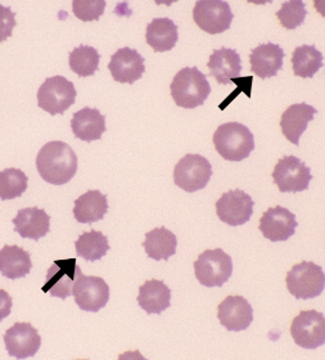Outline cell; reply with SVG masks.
Wrapping results in <instances>:
<instances>
[{"instance_id":"cell-1","label":"cell","mask_w":325,"mask_h":360,"mask_svg":"<svg viewBox=\"0 0 325 360\" xmlns=\"http://www.w3.org/2000/svg\"><path fill=\"white\" fill-rule=\"evenodd\" d=\"M37 169L46 183L63 186L72 179L77 172V156L67 143L53 141L39 150Z\"/></svg>"},{"instance_id":"cell-2","label":"cell","mask_w":325,"mask_h":360,"mask_svg":"<svg viewBox=\"0 0 325 360\" xmlns=\"http://www.w3.org/2000/svg\"><path fill=\"white\" fill-rule=\"evenodd\" d=\"M170 91L176 105L193 110L206 102L211 93V85L198 68H185L174 76Z\"/></svg>"},{"instance_id":"cell-3","label":"cell","mask_w":325,"mask_h":360,"mask_svg":"<svg viewBox=\"0 0 325 360\" xmlns=\"http://www.w3.org/2000/svg\"><path fill=\"white\" fill-rule=\"evenodd\" d=\"M213 144L221 158L227 161H243L255 150V136L239 122L220 125L213 134Z\"/></svg>"},{"instance_id":"cell-4","label":"cell","mask_w":325,"mask_h":360,"mask_svg":"<svg viewBox=\"0 0 325 360\" xmlns=\"http://www.w3.org/2000/svg\"><path fill=\"white\" fill-rule=\"evenodd\" d=\"M286 283L288 291L297 300H310L324 292V271L311 262L296 264L288 271Z\"/></svg>"},{"instance_id":"cell-5","label":"cell","mask_w":325,"mask_h":360,"mask_svg":"<svg viewBox=\"0 0 325 360\" xmlns=\"http://www.w3.org/2000/svg\"><path fill=\"white\" fill-rule=\"evenodd\" d=\"M194 274L204 287H221L233 274V260L221 248L206 250L194 262Z\"/></svg>"},{"instance_id":"cell-6","label":"cell","mask_w":325,"mask_h":360,"mask_svg":"<svg viewBox=\"0 0 325 360\" xmlns=\"http://www.w3.org/2000/svg\"><path fill=\"white\" fill-rule=\"evenodd\" d=\"M76 96L75 85L66 77H48L39 88L38 105L52 116L62 115L75 103Z\"/></svg>"},{"instance_id":"cell-7","label":"cell","mask_w":325,"mask_h":360,"mask_svg":"<svg viewBox=\"0 0 325 360\" xmlns=\"http://www.w3.org/2000/svg\"><path fill=\"white\" fill-rule=\"evenodd\" d=\"M211 176V164L201 155L190 153L184 156L174 169L175 184L188 193H194L207 187Z\"/></svg>"},{"instance_id":"cell-8","label":"cell","mask_w":325,"mask_h":360,"mask_svg":"<svg viewBox=\"0 0 325 360\" xmlns=\"http://www.w3.org/2000/svg\"><path fill=\"white\" fill-rule=\"evenodd\" d=\"M234 15L224 0H199L193 9V20L201 30L218 35L230 29Z\"/></svg>"},{"instance_id":"cell-9","label":"cell","mask_w":325,"mask_h":360,"mask_svg":"<svg viewBox=\"0 0 325 360\" xmlns=\"http://www.w3.org/2000/svg\"><path fill=\"white\" fill-rule=\"evenodd\" d=\"M291 336L296 345L314 350L325 342V316L317 310H305L291 324Z\"/></svg>"},{"instance_id":"cell-10","label":"cell","mask_w":325,"mask_h":360,"mask_svg":"<svg viewBox=\"0 0 325 360\" xmlns=\"http://www.w3.org/2000/svg\"><path fill=\"white\" fill-rule=\"evenodd\" d=\"M274 183L280 192L297 193L306 191L312 180L310 169L296 156H284L280 158L272 174Z\"/></svg>"},{"instance_id":"cell-11","label":"cell","mask_w":325,"mask_h":360,"mask_svg":"<svg viewBox=\"0 0 325 360\" xmlns=\"http://www.w3.org/2000/svg\"><path fill=\"white\" fill-rule=\"evenodd\" d=\"M83 273L77 265L76 259L57 260L46 271V283L43 285V292L49 293L52 297H60L66 300L72 295V288L77 278Z\"/></svg>"},{"instance_id":"cell-12","label":"cell","mask_w":325,"mask_h":360,"mask_svg":"<svg viewBox=\"0 0 325 360\" xmlns=\"http://www.w3.org/2000/svg\"><path fill=\"white\" fill-rule=\"evenodd\" d=\"M77 307L89 313H98L110 300V287L103 278L80 276L72 288Z\"/></svg>"},{"instance_id":"cell-13","label":"cell","mask_w":325,"mask_h":360,"mask_svg":"<svg viewBox=\"0 0 325 360\" xmlns=\"http://www.w3.org/2000/svg\"><path fill=\"white\" fill-rule=\"evenodd\" d=\"M253 206L255 201L248 193L239 189L227 191L216 202V214L223 223L230 226H239L250 221Z\"/></svg>"},{"instance_id":"cell-14","label":"cell","mask_w":325,"mask_h":360,"mask_svg":"<svg viewBox=\"0 0 325 360\" xmlns=\"http://www.w3.org/2000/svg\"><path fill=\"white\" fill-rule=\"evenodd\" d=\"M4 344L9 356L15 359L32 358L41 346L38 330L30 323H15L4 335Z\"/></svg>"},{"instance_id":"cell-15","label":"cell","mask_w":325,"mask_h":360,"mask_svg":"<svg viewBox=\"0 0 325 360\" xmlns=\"http://www.w3.org/2000/svg\"><path fill=\"white\" fill-rule=\"evenodd\" d=\"M298 223L295 214L291 211L277 206L265 211L260 219V232L266 240L270 242H284L288 240L296 232Z\"/></svg>"},{"instance_id":"cell-16","label":"cell","mask_w":325,"mask_h":360,"mask_svg":"<svg viewBox=\"0 0 325 360\" xmlns=\"http://www.w3.org/2000/svg\"><path fill=\"white\" fill-rule=\"evenodd\" d=\"M108 70L111 75L114 77V82L121 84H134L145 72V66H144V57L142 54L129 48L125 46L119 49L111 57V60L108 63Z\"/></svg>"},{"instance_id":"cell-17","label":"cell","mask_w":325,"mask_h":360,"mask_svg":"<svg viewBox=\"0 0 325 360\" xmlns=\"http://www.w3.org/2000/svg\"><path fill=\"white\" fill-rule=\"evenodd\" d=\"M218 318L227 330L241 332L253 322V309L243 296H227L218 308Z\"/></svg>"},{"instance_id":"cell-18","label":"cell","mask_w":325,"mask_h":360,"mask_svg":"<svg viewBox=\"0 0 325 360\" xmlns=\"http://www.w3.org/2000/svg\"><path fill=\"white\" fill-rule=\"evenodd\" d=\"M284 57V51L278 44L258 45L251 52V71L263 80L274 77L283 68Z\"/></svg>"},{"instance_id":"cell-19","label":"cell","mask_w":325,"mask_h":360,"mask_svg":"<svg viewBox=\"0 0 325 360\" xmlns=\"http://www.w3.org/2000/svg\"><path fill=\"white\" fill-rule=\"evenodd\" d=\"M317 113V108L306 103L289 105L280 119L281 133L289 142L298 146L301 135L306 131L309 122L314 119Z\"/></svg>"},{"instance_id":"cell-20","label":"cell","mask_w":325,"mask_h":360,"mask_svg":"<svg viewBox=\"0 0 325 360\" xmlns=\"http://www.w3.org/2000/svg\"><path fill=\"white\" fill-rule=\"evenodd\" d=\"M210 68V75L215 77L218 84L227 85L233 79H239L242 72L241 56L235 49L220 48L212 52L210 60L207 63Z\"/></svg>"},{"instance_id":"cell-21","label":"cell","mask_w":325,"mask_h":360,"mask_svg":"<svg viewBox=\"0 0 325 360\" xmlns=\"http://www.w3.org/2000/svg\"><path fill=\"white\" fill-rule=\"evenodd\" d=\"M15 232L22 238L39 240L51 231V217L39 207H27L18 211L13 220Z\"/></svg>"},{"instance_id":"cell-22","label":"cell","mask_w":325,"mask_h":360,"mask_svg":"<svg viewBox=\"0 0 325 360\" xmlns=\"http://www.w3.org/2000/svg\"><path fill=\"white\" fill-rule=\"evenodd\" d=\"M71 129L77 139L91 143L98 141L106 131V117L97 108L84 107L74 113Z\"/></svg>"},{"instance_id":"cell-23","label":"cell","mask_w":325,"mask_h":360,"mask_svg":"<svg viewBox=\"0 0 325 360\" xmlns=\"http://www.w3.org/2000/svg\"><path fill=\"white\" fill-rule=\"evenodd\" d=\"M136 300L147 314H161L171 305V290L165 282L151 279L139 287Z\"/></svg>"},{"instance_id":"cell-24","label":"cell","mask_w":325,"mask_h":360,"mask_svg":"<svg viewBox=\"0 0 325 360\" xmlns=\"http://www.w3.org/2000/svg\"><path fill=\"white\" fill-rule=\"evenodd\" d=\"M108 211L107 195L99 191H88L75 201L74 217L76 221L83 224H93L105 218Z\"/></svg>"},{"instance_id":"cell-25","label":"cell","mask_w":325,"mask_h":360,"mask_svg":"<svg viewBox=\"0 0 325 360\" xmlns=\"http://www.w3.org/2000/svg\"><path fill=\"white\" fill-rule=\"evenodd\" d=\"M178 39V26L170 18H154L147 26L145 40L154 52L164 53L174 49Z\"/></svg>"},{"instance_id":"cell-26","label":"cell","mask_w":325,"mask_h":360,"mask_svg":"<svg viewBox=\"0 0 325 360\" xmlns=\"http://www.w3.org/2000/svg\"><path fill=\"white\" fill-rule=\"evenodd\" d=\"M32 269L31 256L20 246L6 245L0 250V273L8 279L25 278Z\"/></svg>"},{"instance_id":"cell-27","label":"cell","mask_w":325,"mask_h":360,"mask_svg":"<svg viewBox=\"0 0 325 360\" xmlns=\"http://www.w3.org/2000/svg\"><path fill=\"white\" fill-rule=\"evenodd\" d=\"M178 238L174 233L166 229L165 226L156 228L145 234L143 248L150 259L156 262L168 260L176 254Z\"/></svg>"},{"instance_id":"cell-28","label":"cell","mask_w":325,"mask_h":360,"mask_svg":"<svg viewBox=\"0 0 325 360\" xmlns=\"http://www.w3.org/2000/svg\"><path fill=\"white\" fill-rule=\"evenodd\" d=\"M323 54L314 45L297 46L292 54L293 74L303 79H310L323 68Z\"/></svg>"},{"instance_id":"cell-29","label":"cell","mask_w":325,"mask_h":360,"mask_svg":"<svg viewBox=\"0 0 325 360\" xmlns=\"http://www.w3.org/2000/svg\"><path fill=\"white\" fill-rule=\"evenodd\" d=\"M77 256L83 257L86 262H98L107 255L110 251L108 238L102 232L91 231L85 232L75 242Z\"/></svg>"},{"instance_id":"cell-30","label":"cell","mask_w":325,"mask_h":360,"mask_svg":"<svg viewBox=\"0 0 325 360\" xmlns=\"http://www.w3.org/2000/svg\"><path fill=\"white\" fill-rule=\"evenodd\" d=\"M100 54L93 46L80 45L69 53V68L80 77L93 76L99 68Z\"/></svg>"},{"instance_id":"cell-31","label":"cell","mask_w":325,"mask_h":360,"mask_svg":"<svg viewBox=\"0 0 325 360\" xmlns=\"http://www.w3.org/2000/svg\"><path fill=\"white\" fill-rule=\"evenodd\" d=\"M29 184L27 175L20 169H6L0 172V200L9 201L18 198L26 192Z\"/></svg>"},{"instance_id":"cell-32","label":"cell","mask_w":325,"mask_h":360,"mask_svg":"<svg viewBox=\"0 0 325 360\" xmlns=\"http://www.w3.org/2000/svg\"><path fill=\"white\" fill-rule=\"evenodd\" d=\"M306 15L307 11L305 7V3L301 0L284 1L281 8L277 12L279 22L287 30H295L298 26H301Z\"/></svg>"},{"instance_id":"cell-33","label":"cell","mask_w":325,"mask_h":360,"mask_svg":"<svg viewBox=\"0 0 325 360\" xmlns=\"http://www.w3.org/2000/svg\"><path fill=\"white\" fill-rule=\"evenodd\" d=\"M106 1L105 0H74L72 11L76 18L84 22L98 21L100 15L105 13Z\"/></svg>"},{"instance_id":"cell-34","label":"cell","mask_w":325,"mask_h":360,"mask_svg":"<svg viewBox=\"0 0 325 360\" xmlns=\"http://www.w3.org/2000/svg\"><path fill=\"white\" fill-rule=\"evenodd\" d=\"M15 26V13L12 8L0 6V43L12 37Z\"/></svg>"},{"instance_id":"cell-35","label":"cell","mask_w":325,"mask_h":360,"mask_svg":"<svg viewBox=\"0 0 325 360\" xmlns=\"http://www.w3.org/2000/svg\"><path fill=\"white\" fill-rule=\"evenodd\" d=\"M13 307L12 297L4 290H0V322L9 316Z\"/></svg>"}]
</instances>
